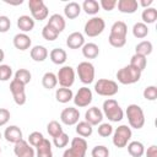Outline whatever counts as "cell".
I'll use <instances>...</instances> for the list:
<instances>
[{
    "label": "cell",
    "instance_id": "cell-26",
    "mask_svg": "<svg viewBox=\"0 0 157 157\" xmlns=\"http://www.w3.org/2000/svg\"><path fill=\"white\" fill-rule=\"evenodd\" d=\"M126 146L129 155L132 157H142V155L145 153V146L140 141H131Z\"/></svg>",
    "mask_w": 157,
    "mask_h": 157
},
{
    "label": "cell",
    "instance_id": "cell-8",
    "mask_svg": "<svg viewBox=\"0 0 157 157\" xmlns=\"http://www.w3.org/2000/svg\"><path fill=\"white\" fill-rule=\"evenodd\" d=\"M78 78L82 83L90 85L94 80V66L90 61H81L76 67Z\"/></svg>",
    "mask_w": 157,
    "mask_h": 157
},
{
    "label": "cell",
    "instance_id": "cell-38",
    "mask_svg": "<svg viewBox=\"0 0 157 157\" xmlns=\"http://www.w3.org/2000/svg\"><path fill=\"white\" fill-rule=\"evenodd\" d=\"M47 131H48V134H49L52 137H55V136L60 135L61 132H64L61 124H60L59 121H56V120H52V121L48 123V125H47Z\"/></svg>",
    "mask_w": 157,
    "mask_h": 157
},
{
    "label": "cell",
    "instance_id": "cell-45",
    "mask_svg": "<svg viewBox=\"0 0 157 157\" xmlns=\"http://www.w3.org/2000/svg\"><path fill=\"white\" fill-rule=\"evenodd\" d=\"M142 94H144V98L147 99V101H156L157 99V87L153 86V85L152 86H147L144 90Z\"/></svg>",
    "mask_w": 157,
    "mask_h": 157
},
{
    "label": "cell",
    "instance_id": "cell-9",
    "mask_svg": "<svg viewBox=\"0 0 157 157\" xmlns=\"http://www.w3.org/2000/svg\"><path fill=\"white\" fill-rule=\"evenodd\" d=\"M58 82L61 87L70 88L75 82V71L71 66H63L56 74Z\"/></svg>",
    "mask_w": 157,
    "mask_h": 157
},
{
    "label": "cell",
    "instance_id": "cell-7",
    "mask_svg": "<svg viewBox=\"0 0 157 157\" xmlns=\"http://www.w3.org/2000/svg\"><path fill=\"white\" fill-rule=\"evenodd\" d=\"M105 28V22L102 17H92L85 23V34L88 37H97L99 36Z\"/></svg>",
    "mask_w": 157,
    "mask_h": 157
},
{
    "label": "cell",
    "instance_id": "cell-20",
    "mask_svg": "<svg viewBox=\"0 0 157 157\" xmlns=\"http://www.w3.org/2000/svg\"><path fill=\"white\" fill-rule=\"evenodd\" d=\"M34 20L28 15H22L17 18V27L20 31H22V33L31 32L34 28Z\"/></svg>",
    "mask_w": 157,
    "mask_h": 157
},
{
    "label": "cell",
    "instance_id": "cell-32",
    "mask_svg": "<svg viewBox=\"0 0 157 157\" xmlns=\"http://www.w3.org/2000/svg\"><path fill=\"white\" fill-rule=\"evenodd\" d=\"M153 50V45L150 40H142L140 43L136 44L135 47V54H140V55H144V56H147L152 53Z\"/></svg>",
    "mask_w": 157,
    "mask_h": 157
},
{
    "label": "cell",
    "instance_id": "cell-12",
    "mask_svg": "<svg viewBox=\"0 0 157 157\" xmlns=\"http://www.w3.org/2000/svg\"><path fill=\"white\" fill-rule=\"evenodd\" d=\"M78 118H80V112H78L77 108H74V107L65 108L60 113V120L65 125H75V124H77L78 123Z\"/></svg>",
    "mask_w": 157,
    "mask_h": 157
},
{
    "label": "cell",
    "instance_id": "cell-37",
    "mask_svg": "<svg viewBox=\"0 0 157 157\" xmlns=\"http://www.w3.org/2000/svg\"><path fill=\"white\" fill-rule=\"evenodd\" d=\"M31 78H32V75L27 69H18L15 72V78L13 80H16V81H18V82H21L22 85L26 86L27 83L31 82Z\"/></svg>",
    "mask_w": 157,
    "mask_h": 157
},
{
    "label": "cell",
    "instance_id": "cell-14",
    "mask_svg": "<svg viewBox=\"0 0 157 157\" xmlns=\"http://www.w3.org/2000/svg\"><path fill=\"white\" fill-rule=\"evenodd\" d=\"M69 150L75 157H85L87 152V141L83 137H74Z\"/></svg>",
    "mask_w": 157,
    "mask_h": 157
},
{
    "label": "cell",
    "instance_id": "cell-36",
    "mask_svg": "<svg viewBox=\"0 0 157 157\" xmlns=\"http://www.w3.org/2000/svg\"><path fill=\"white\" fill-rule=\"evenodd\" d=\"M132 34L135 38L142 39L148 34V27L147 25H145L144 22H136L132 26Z\"/></svg>",
    "mask_w": 157,
    "mask_h": 157
},
{
    "label": "cell",
    "instance_id": "cell-23",
    "mask_svg": "<svg viewBox=\"0 0 157 157\" xmlns=\"http://www.w3.org/2000/svg\"><path fill=\"white\" fill-rule=\"evenodd\" d=\"M81 10H82V9H81V5H80L78 2L71 1V2H69V4L65 5V7H64V13H65V16H66L69 20H74V18H76V17L80 15Z\"/></svg>",
    "mask_w": 157,
    "mask_h": 157
},
{
    "label": "cell",
    "instance_id": "cell-40",
    "mask_svg": "<svg viewBox=\"0 0 157 157\" xmlns=\"http://www.w3.org/2000/svg\"><path fill=\"white\" fill-rule=\"evenodd\" d=\"M108 42L112 47L114 48H121L125 45L126 43V37H120V36H115V34H110L108 37Z\"/></svg>",
    "mask_w": 157,
    "mask_h": 157
},
{
    "label": "cell",
    "instance_id": "cell-13",
    "mask_svg": "<svg viewBox=\"0 0 157 157\" xmlns=\"http://www.w3.org/2000/svg\"><path fill=\"white\" fill-rule=\"evenodd\" d=\"M13 153H15L16 157H34L36 156V152H34L33 147L23 139L15 144Z\"/></svg>",
    "mask_w": 157,
    "mask_h": 157
},
{
    "label": "cell",
    "instance_id": "cell-6",
    "mask_svg": "<svg viewBox=\"0 0 157 157\" xmlns=\"http://www.w3.org/2000/svg\"><path fill=\"white\" fill-rule=\"evenodd\" d=\"M28 7L31 10V15L34 21H43L48 17L49 10L43 0H29Z\"/></svg>",
    "mask_w": 157,
    "mask_h": 157
},
{
    "label": "cell",
    "instance_id": "cell-16",
    "mask_svg": "<svg viewBox=\"0 0 157 157\" xmlns=\"http://www.w3.org/2000/svg\"><path fill=\"white\" fill-rule=\"evenodd\" d=\"M4 137L6 139L7 142L16 144L20 140H22V131L17 125H10L5 129L4 131Z\"/></svg>",
    "mask_w": 157,
    "mask_h": 157
},
{
    "label": "cell",
    "instance_id": "cell-22",
    "mask_svg": "<svg viewBox=\"0 0 157 157\" xmlns=\"http://www.w3.org/2000/svg\"><path fill=\"white\" fill-rule=\"evenodd\" d=\"M29 54H31V58H32L34 61H37V63L44 61V60L48 58V55H49L48 49H47L45 47H43V45H34V47L31 49Z\"/></svg>",
    "mask_w": 157,
    "mask_h": 157
},
{
    "label": "cell",
    "instance_id": "cell-46",
    "mask_svg": "<svg viewBox=\"0 0 157 157\" xmlns=\"http://www.w3.org/2000/svg\"><path fill=\"white\" fill-rule=\"evenodd\" d=\"M12 75V69L10 65L1 64L0 65V81H7L11 78Z\"/></svg>",
    "mask_w": 157,
    "mask_h": 157
},
{
    "label": "cell",
    "instance_id": "cell-21",
    "mask_svg": "<svg viewBox=\"0 0 157 157\" xmlns=\"http://www.w3.org/2000/svg\"><path fill=\"white\" fill-rule=\"evenodd\" d=\"M47 25H49L52 28H54L58 33H61V32L65 29L66 22H65L64 17H63L61 15H59V13H53V15L49 17Z\"/></svg>",
    "mask_w": 157,
    "mask_h": 157
},
{
    "label": "cell",
    "instance_id": "cell-48",
    "mask_svg": "<svg viewBox=\"0 0 157 157\" xmlns=\"http://www.w3.org/2000/svg\"><path fill=\"white\" fill-rule=\"evenodd\" d=\"M99 6L105 11H112L117 6V0H101Z\"/></svg>",
    "mask_w": 157,
    "mask_h": 157
},
{
    "label": "cell",
    "instance_id": "cell-15",
    "mask_svg": "<svg viewBox=\"0 0 157 157\" xmlns=\"http://www.w3.org/2000/svg\"><path fill=\"white\" fill-rule=\"evenodd\" d=\"M102 120H103V113H102V110L99 108L91 107V108H88V110H86V113H85V121H87L92 126L101 124Z\"/></svg>",
    "mask_w": 157,
    "mask_h": 157
},
{
    "label": "cell",
    "instance_id": "cell-54",
    "mask_svg": "<svg viewBox=\"0 0 157 157\" xmlns=\"http://www.w3.org/2000/svg\"><path fill=\"white\" fill-rule=\"evenodd\" d=\"M1 137H2V135H1V132H0V140H1Z\"/></svg>",
    "mask_w": 157,
    "mask_h": 157
},
{
    "label": "cell",
    "instance_id": "cell-44",
    "mask_svg": "<svg viewBox=\"0 0 157 157\" xmlns=\"http://www.w3.org/2000/svg\"><path fill=\"white\" fill-rule=\"evenodd\" d=\"M97 131H98L99 136L108 137V136H110L113 134V126L110 124H108V123H101L98 129H97Z\"/></svg>",
    "mask_w": 157,
    "mask_h": 157
},
{
    "label": "cell",
    "instance_id": "cell-31",
    "mask_svg": "<svg viewBox=\"0 0 157 157\" xmlns=\"http://www.w3.org/2000/svg\"><path fill=\"white\" fill-rule=\"evenodd\" d=\"M81 9L87 15H96V13H98L101 6H99V2L97 0H85Z\"/></svg>",
    "mask_w": 157,
    "mask_h": 157
},
{
    "label": "cell",
    "instance_id": "cell-24",
    "mask_svg": "<svg viewBox=\"0 0 157 157\" xmlns=\"http://www.w3.org/2000/svg\"><path fill=\"white\" fill-rule=\"evenodd\" d=\"M37 157H53V151H52V142L44 137V140L36 147Z\"/></svg>",
    "mask_w": 157,
    "mask_h": 157
},
{
    "label": "cell",
    "instance_id": "cell-30",
    "mask_svg": "<svg viewBox=\"0 0 157 157\" xmlns=\"http://www.w3.org/2000/svg\"><path fill=\"white\" fill-rule=\"evenodd\" d=\"M76 132L78 136L81 137H90L93 132V128L91 124H88L87 121H78L76 125Z\"/></svg>",
    "mask_w": 157,
    "mask_h": 157
},
{
    "label": "cell",
    "instance_id": "cell-47",
    "mask_svg": "<svg viewBox=\"0 0 157 157\" xmlns=\"http://www.w3.org/2000/svg\"><path fill=\"white\" fill-rule=\"evenodd\" d=\"M11 27V21L7 16L1 15L0 16V33H6Z\"/></svg>",
    "mask_w": 157,
    "mask_h": 157
},
{
    "label": "cell",
    "instance_id": "cell-41",
    "mask_svg": "<svg viewBox=\"0 0 157 157\" xmlns=\"http://www.w3.org/2000/svg\"><path fill=\"white\" fill-rule=\"evenodd\" d=\"M43 140H44V136H43L42 132H39V131H33V132H31V134L28 135V141H27V142H28L32 147H37Z\"/></svg>",
    "mask_w": 157,
    "mask_h": 157
},
{
    "label": "cell",
    "instance_id": "cell-1",
    "mask_svg": "<svg viewBox=\"0 0 157 157\" xmlns=\"http://www.w3.org/2000/svg\"><path fill=\"white\" fill-rule=\"evenodd\" d=\"M103 115L105 118H108V120H110L112 123H118L124 118V112L121 109V107L119 105V103L113 99V98H108L103 102Z\"/></svg>",
    "mask_w": 157,
    "mask_h": 157
},
{
    "label": "cell",
    "instance_id": "cell-10",
    "mask_svg": "<svg viewBox=\"0 0 157 157\" xmlns=\"http://www.w3.org/2000/svg\"><path fill=\"white\" fill-rule=\"evenodd\" d=\"M10 91L12 94V98L17 105H23L26 103V91H25V85L21 82L12 80L10 82Z\"/></svg>",
    "mask_w": 157,
    "mask_h": 157
},
{
    "label": "cell",
    "instance_id": "cell-2",
    "mask_svg": "<svg viewBox=\"0 0 157 157\" xmlns=\"http://www.w3.org/2000/svg\"><path fill=\"white\" fill-rule=\"evenodd\" d=\"M126 118L129 125L134 129H141L145 125V114L140 105L129 104L126 108Z\"/></svg>",
    "mask_w": 157,
    "mask_h": 157
},
{
    "label": "cell",
    "instance_id": "cell-52",
    "mask_svg": "<svg viewBox=\"0 0 157 157\" xmlns=\"http://www.w3.org/2000/svg\"><path fill=\"white\" fill-rule=\"evenodd\" d=\"M63 157H75V156H74V155L70 152V150L67 148V150H65V151H64V153H63Z\"/></svg>",
    "mask_w": 157,
    "mask_h": 157
},
{
    "label": "cell",
    "instance_id": "cell-55",
    "mask_svg": "<svg viewBox=\"0 0 157 157\" xmlns=\"http://www.w3.org/2000/svg\"><path fill=\"white\" fill-rule=\"evenodd\" d=\"M0 153H1V147H0Z\"/></svg>",
    "mask_w": 157,
    "mask_h": 157
},
{
    "label": "cell",
    "instance_id": "cell-17",
    "mask_svg": "<svg viewBox=\"0 0 157 157\" xmlns=\"http://www.w3.org/2000/svg\"><path fill=\"white\" fill-rule=\"evenodd\" d=\"M85 44V37L81 32H72L66 38V45L70 49H80Z\"/></svg>",
    "mask_w": 157,
    "mask_h": 157
},
{
    "label": "cell",
    "instance_id": "cell-34",
    "mask_svg": "<svg viewBox=\"0 0 157 157\" xmlns=\"http://www.w3.org/2000/svg\"><path fill=\"white\" fill-rule=\"evenodd\" d=\"M141 18H142V22L145 25L147 23H155L156 20H157V10L155 7H147L142 11L141 13Z\"/></svg>",
    "mask_w": 157,
    "mask_h": 157
},
{
    "label": "cell",
    "instance_id": "cell-18",
    "mask_svg": "<svg viewBox=\"0 0 157 157\" xmlns=\"http://www.w3.org/2000/svg\"><path fill=\"white\" fill-rule=\"evenodd\" d=\"M12 43H13V47L18 50H27L29 49L31 44H32V40L29 38V36H27L26 33H17L13 39H12Z\"/></svg>",
    "mask_w": 157,
    "mask_h": 157
},
{
    "label": "cell",
    "instance_id": "cell-27",
    "mask_svg": "<svg viewBox=\"0 0 157 157\" xmlns=\"http://www.w3.org/2000/svg\"><path fill=\"white\" fill-rule=\"evenodd\" d=\"M99 54V48L96 43H85L82 47V55L86 59H94Z\"/></svg>",
    "mask_w": 157,
    "mask_h": 157
},
{
    "label": "cell",
    "instance_id": "cell-28",
    "mask_svg": "<svg viewBox=\"0 0 157 157\" xmlns=\"http://www.w3.org/2000/svg\"><path fill=\"white\" fill-rule=\"evenodd\" d=\"M55 98L59 103H67L74 98V93L70 88L60 87L55 91Z\"/></svg>",
    "mask_w": 157,
    "mask_h": 157
},
{
    "label": "cell",
    "instance_id": "cell-33",
    "mask_svg": "<svg viewBox=\"0 0 157 157\" xmlns=\"http://www.w3.org/2000/svg\"><path fill=\"white\" fill-rule=\"evenodd\" d=\"M42 85L47 90H53L58 85V78L56 75L53 72H45L42 77Z\"/></svg>",
    "mask_w": 157,
    "mask_h": 157
},
{
    "label": "cell",
    "instance_id": "cell-19",
    "mask_svg": "<svg viewBox=\"0 0 157 157\" xmlns=\"http://www.w3.org/2000/svg\"><path fill=\"white\" fill-rule=\"evenodd\" d=\"M117 6L121 13H134L139 7V2L136 0H119Z\"/></svg>",
    "mask_w": 157,
    "mask_h": 157
},
{
    "label": "cell",
    "instance_id": "cell-49",
    "mask_svg": "<svg viewBox=\"0 0 157 157\" xmlns=\"http://www.w3.org/2000/svg\"><path fill=\"white\" fill-rule=\"evenodd\" d=\"M10 120V112L6 108H0V126H4Z\"/></svg>",
    "mask_w": 157,
    "mask_h": 157
},
{
    "label": "cell",
    "instance_id": "cell-11",
    "mask_svg": "<svg viewBox=\"0 0 157 157\" xmlns=\"http://www.w3.org/2000/svg\"><path fill=\"white\" fill-rule=\"evenodd\" d=\"M92 98H93V96H92V91H91L88 87L83 86V87L78 88L77 93L74 96L72 99H74V103H75L76 107H78V108H83V107H87V105L92 102Z\"/></svg>",
    "mask_w": 157,
    "mask_h": 157
},
{
    "label": "cell",
    "instance_id": "cell-35",
    "mask_svg": "<svg viewBox=\"0 0 157 157\" xmlns=\"http://www.w3.org/2000/svg\"><path fill=\"white\" fill-rule=\"evenodd\" d=\"M126 33H128V26L123 21H117L110 27V34H115V36H120V37H126Z\"/></svg>",
    "mask_w": 157,
    "mask_h": 157
},
{
    "label": "cell",
    "instance_id": "cell-50",
    "mask_svg": "<svg viewBox=\"0 0 157 157\" xmlns=\"http://www.w3.org/2000/svg\"><path fill=\"white\" fill-rule=\"evenodd\" d=\"M145 153H146V157H157V146L151 145Z\"/></svg>",
    "mask_w": 157,
    "mask_h": 157
},
{
    "label": "cell",
    "instance_id": "cell-43",
    "mask_svg": "<svg viewBox=\"0 0 157 157\" xmlns=\"http://www.w3.org/2000/svg\"><path fill=\"white\" fill-rule=\"evenodd\" d=\"M53 144H54V146L58 147V148H63V147H65V146L69 144V136H67V134L61 132L60 135L53 137Z\"/></svg>",
    "mask_w": 157,
    "mask_h": 157
},
{
    "label": "cell",
    "instance_id": "cell-5",
    "mask_svg": "<svg viewBox=\"0 0 157 157\" xmlns=\"http://www.w3.org/2000/svg\"><path fill=\"white\" fill-rule=\"evenodd\" d=\"M131 129L128 125H119L113 132V145L118 148L126 147L128 142L131 139Z\"/></svg>",
    "mask_w": 157,
    "mask_h": 157
},
{
    "label": "cell",
    "instance_id": "cell-51",
    "mask_svg": "<svg viewBox=\"0 0 157 157\" xmlns=\"http://www.w3.org/2000/svg\"><path fill=\"white\" fill-rule=\"evenodd\" d=\"M152 4H153V0H141V1H140V5H141L142 7H145V9L151 7Z\"/></svg>",
    "mask_w": 157,
    "mask_h": 157
},
{
    "label": "cell",
    "instance_id": "cell-25",
    "mask_svg": "<svg viewBox=\"0 0 157 157\" xmlns=\"http://www.w3.org/2000/svg\"><path fill=\"white\" fill-rule=\"evenodd\" d=\"M49 58H50V60H52L54 64H56V65H63V64L66 61V59H67V54H66V52H65L64 49H61V48H54V49L49 53Z\"/></svg>",
    "mask_w": 157,
    "mask_h": 157
},
{
    "label": "cell",
    "instance_id": "cell-3",
    "mask_svg": "<svg viewBox=\"0 0 157 157\" xmlns=\"http://www.w3.org/2000/svg\"><path fill=\"white\" fill-rule=\"evenodd\" d=\"M141 74H142L141 71L132 67L131 65H126L118 70L117 78L123 85H132V83H136L141 78Z\"/></svg>",
    "mask_w": 157,
    "mask_h": 157
},
{
    "label": "cell",
    "instance_id": "cell-29",
    "mask_svg": "<svg viewBox=\"0 0 157 157\" xmlns=\"http://www.w3.org/2000/svg\"><path fill=\"white\" fill-rule=\"evenodd\" d=\"M129 65H131L132 67H135V69H137L139 71L142 72V71L146 69L147 59H146V56H144V55L134 54V55L131 56V59H130V64H129Z\"/></svg>",
    "mask_w": 157,
    "mask_h": 157
},
{
    "label": "cell",
    "instance_id": "cell-53",
    "mask_svg": "<svg viewBox=\"0 0 157 157\" xmlns=\"http://www.w3.org/2000/svg\"><path fill=\"white\" fill-rule=\"evenodd\" d=\"M4 58H5V53H4V50L0 48V63L4 60Z\"/></svg>",
    "mask_w": 157,
    "mask_h": 157
},
{
    "label": "cell",
    "instance_id": "cell-4",
    "mask_svg": "<svg viewBox=\"0 0 157 157\" xmlns=\"http://www.w3.org/2000/svg\"><path fill=\"white\" fill-rule=\"evenodd\" d=\"M94 91L99 96H104V97H112L114 94L118 93L119 87L118 83L113 80H108V78H99L96 83H94Z\"/></svg>",
    "mask_w": 157,
    "mask_h": 157
},
{
    "label": "cell",
    "instance_id": "cell-42",
    "mask_svg": "<svg viewBox=\"0 0 157 157\" xmlns=\"http://www.w3.org/2000/svg\"><path fill=\"white\" fill-rule=\"evenodd\" d=\"M91 156L92 157H109V150L104 145H98L92 148Z\"/></svg>",
    "mask_w": 157,
    "mask_h": 157
},
{
    "label": "cell",
    "instance_id": "cell-39",
    "mask_svg": "<svg viewBox=\"0 0 157 157\" xmlns=\"http://www.w3.org/2000/svg\"><path fill=\"white\" fill-rule=\"evenodd\" d=\"M42 36H43V38H44L45 40L52 42V40H55V39L58 38L59 33H58L54 28H52L49 25H45V26L43 27V29H42Z\"/></svg>",
    "mask_w": 157,
    "mask_h": 157
}]
</instances>
